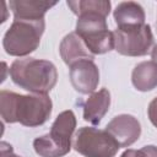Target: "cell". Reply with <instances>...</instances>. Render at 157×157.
<instances>
[{
  "label": "cell",
  "instance_id": "cell-1",
  "mask_svg": "<svg viewBox=\"0 0 157 157\" xmlns=\"http://www.w3.org/2000/svg\"><path fill=\"white\" fill-rule=\"evenodd\" d=\"M52 99L47 94H18L11 91H0V114L6 123H20L36 128L43 125L50 117Z\"/></svg>",
  "mask_w": 157,
  "mask_h": 157
},
{
  "label": "cell",
  "instance_id": "cell-2",
  "mask_svg": "<svg viewBox=\"0 0 157 157\" xmlns=\"http://www.w3.org/2000/svg\"><path fill=\"white\" fill-rule=\"evenodd\" d=\"M9 74L15 85L34 94H47L58 81L55 65L49 60L36 58L15 60Z\"/></svg>",
  "mask_w": 157,
  "mask_h": 157
},
{
  "label": "cell",
  "instance_id": "cell-3",
  "mask_svg": "<svg viewBox=\"0 0 157 157\" xmlns=\"http://www.w3.org/2000/svg\"><path fill=\"white\" fill-rule=\"evenodd\" d=\"M76 128V117L72 110L61 112L54 120L50 132L37 137L33 147L40 157H63L71 150V139Z\"/></svg>",
  "mask_w": 157,
  "mask_h": 157
},
{
  "label": "cell",
  "instance_id": "cell-4",
  "mask_svg": "<svg viewBox=\"0 0 157 157\" xmlns=\"http://www.w3.org/2000/svg\"><path fill=\"white\" fill-rule=\"evenodd\" d=\"M44 28V20H13L4 34L2 47L5 52L12 56H26L31 54L39 47Z\"/></svg>",
  "mask_w": 157,
  "mask_h": 157
},
{
  "label": "cell",
  "instance_id": "cell-5",
  "mask_svg": "<svg viewBox=\"0 0 157 157\" xmlns=\"http://www.w3.org/2000/svg\"><path fill=\"white\" fill-rule=\"evenodd\" d=\"M75 32L93 55L105 54L114 49V34L108 29L107 16L102 13L78 15Z\"/></svg>",
  "mask_w": 157,
  "mask_h": 157
},
{
  "label": "cell",
  "instance_id": "cell-6",
  "mask_svg": "<svg viewBox=\"0 0 157 157\" xmlns=\"http://www.w3.org/2000/svg\"><path fill=\"white\" fill-rule=\"evenodd\" d=\"M72 146L85 157H114L120 148L107 130L92 126L80 128L75 134Z\"/></svg>",
  "mask_w": 157,
  "mask_h": 157
},
{
  "label": "cell",
  "instance_id": "cell-7",
  "mask_svg": "<svg viewBox=\"0 0 157 157\" xmlns=\"http://www.w3.org/2000/svg\"><path fill=\"white\" fill-rule=\"evenodd\" d=\"M114 49L125 56H144L153 45L150 25L117 28L114 32Z\"/></svg>",
  "mask_w": 157,
  "mask_h": 157
},
{
  "label": "cell",
  "instance_id": "cell-8",
  "mask_svg": "<svg viewBox=\"0 0 157 157\" xmlns=\"http://www.w3.org/2000/svg\"><path fill=\"white\" fill-rule=\"evenodd\" d=\"M105 130L114 137L120 147H129L136 142L141 135L139 120L130 114L114 117L105 126Z\"/></svg>",
  "mask_w": 157,
  "mask_h": 157
},
{
  "label": "cell",
  "instance_id": "cell-9",
  "mask_svg": "<svg viewBox=\"0 0 157 157\" xmlns=\"http://www.w3.org/2000/svg\"><path fill=\"white\" fill-rule=\"evenodd\" d=\"M70 82L82 93H93L99 83V70L93 60H80L70 66Z\"/></svg>",
  "mask_w": 157,
  "mask_h": 157
},
{
  "label": "cell",
  "instance_id": "cell-10",
  "mask_svg": "<svg viewBox=\"0 0 157 157\" xmlns=\"http://www.w3.org/2000/svg\"><path fill=\"white\" fill-rule=\"evenodd\" d=\"M56 1L48 0H11L9 1L10 10L15 20L39 21L44 20L45 12L55 6Z\"/></svg>",
  "mask_w": 157,
  "mask_h": 157
},
{
  "label": "cell",
  "instance_id": "cell-11",
  "mask_svg": "<svg viewBox=\"0 0 157 157\" xmlns=\"http://www.w3.org/2000/svg\"><path fill=\"white\" fill-rule=\"evenodd\" d=\"M59 52L61 59L69 66L80 60H93V54L88 50V48L76 32H71L63 38Z\"/></svg>",
  "mask_w": 157,
  "mask_h": 157
},
{
  "label": "cell",
  "instance_id": "cell-12",
  "mask_svg": "<svg viewBox=\"0 0 157 157\" xmlns=\"http://www.w3.org/2000/svg\"><path fill=\"white\" fill-rule=\"evenodd\" d=\"M110 107V93L107 88L93 92L83 103V119L92 125L101 123L102 118L107 114Z\"/></svg>",
  "mask_w": 157,
  "mask_h": 157
},
{
  "label": "cell",
  "instance_id": "cell-13",
  "mask_svg": "<svg viewBox=\"0 0 157 157\" xmlns=\"http://www.w3.org/2000/svg\"><path fill=\"white\" fill-rule=\"evenodd\" d=\"M117 28L134 27L145 25V11L142 6L135 1L119 2L113 12Z\"/></svg>",
  "mask_w": 157,
  "mask_h": 157
},
{
  "label": "cell",
  "instance_id": "cell-14",
  "mask_svg": "<svg viewBox=\"0 0 157 157\" xmlns=\"http://www.w3.org/2000/svg\"><path fill=\"white\" fill-rule=\"evenodd\" d=\"M131 82L137 91L147 92L157 87V64L151 61L139 63L131 74Z\"/></svg>",
  "mask_w": 157,
  "mask_h": 157
},
{
  "label": "cell",
  "instance_id": "cell-15",
  "mask_svg": "<svg viewBox=\"0 0 157 157\" xmlns=\"http://www.w3.org/2000/svg\"><path fill=\"white\" fill-rule=\"evenodd\" d=\"M66 5L77 16L81 13H102L108 16L112 7L108 0H69Z\"/></svg>",
  "mask_w": 157,
  "mask_h": 157
},
{
  "label": "cell",
  "instance_id": "cell-16",
  "mask_svg": "<svg viewBox=\"0 0 157 157\" xmlns=\"http://www.w3.org/2000/svg\"><path fill=\"white\" fill-rule=\"evenodd\" d=\"M120 157H157V147L153 145L144 146L140 150H126Z\"/></svg>",
  "mask_w": 157,
  "mask_h": 157
},
{
  "label": "cell",
  "instance_id": "cell-17",
  "mask_svg": "<svg viewBox=\"0 0 157 157\" xmlns=\"http://www.w3.org/2000/svg\"><path fill=\"white\" fill-rule=\"evenodd\" d=\"M147 114H148L150 121L157 128V97L153 98V99L150 102L148 108H147Z\"/></svg>",
  "mask_w": 157,
  "mask_h": 157
},
{
  "label": "cell",
  "instance_id": "cell-18",
  "mask_svg": "<svg viewBox=\"0 0 157 157\" xmlns=\"http://www.w3.org/2000/svg\"><path fill=\"white\" fill-rule=\"evenodd\" d=\"M0 157H21L17 155H13L12 151V146L6 144L5 141H2L0 144Z\"/></svg>",
  "mask_w": 157,
  "mask_h": 157
},
{
  "label": "cell",
  "instance_id": "cell-19",
  "mask_svg": "<svg viewBox=\"0 0 157 157\" xmlns=\"http://www.w3.org/2000/svg\"><path fill=\"white\" fill-rule=\"evenodd\" d=\"M151 58H152V61L157 64V44L153 47V49L151 52Z\"/></svg>",
  "mask_w": 157,
  "mask_h": 157
}]
</instances>
